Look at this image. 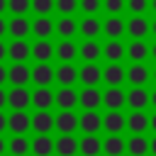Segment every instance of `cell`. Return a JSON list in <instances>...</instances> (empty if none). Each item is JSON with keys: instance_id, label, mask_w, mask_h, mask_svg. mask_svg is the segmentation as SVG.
Instances as JSON below:
<instances>
[{"instance_id": "6da1fadb", "label": "cell", "mask_w": 156, "mask_h": 156, "mask_svg": "<svg viewBox=\"0 0 156 156\" xmlns=\"http://www.w3.org/2000/svg\"><path fill=\"white\" fill-rule=\"evenodd\" d=\"M54 129L58 134H73L78 129V115L73 110H61L56 117H54Z\"/></svg>"}, {"instance_id": "7a4b0ae2", "label": "cell", "mask_w": 156, "mask_h": 156, "mask_svg": "<svg viewBox=\"0 0 156 156\" xmlns=\"http://www.w3.org/2000/svg\"><path fill=\"white\" fill-rule=\"evenodd\" d=\"M78 129L83 134H98L102 129V115H98V110H85L78 117Z\"/></svg>"}, {"instance_id": "3957f363", "label": "cell", "mask_w": 156, "mask_h": 156, "mask_svg": "<svg viewBox=\"0 0 156 156\" xmlns=\"http://www.w3.org/2000/svg\"><path fill=\"white\" fill-rule=\"evenodd\" d=\"M7 80L12 83V88H24L32 80V68L27 63H12L7 68Z\"/></svg>"}, {"instance_id": "277c9868", "label": "cell", "mask_w": 156, "mask_h": 156, "mask_svg": "<svg viewBox=\"0 0 156 156\" xmlns=\"http://www.w3.org/2000/svg\"><path fill=\"white\" fill-rule=\"evenodd\" d=\"M124 24H127L124 34H129L132 39H146V34H149V20L144 15H132Z\"/></svg>"}, {"instance_id": "5b68a950", "label": "cell", "mask_w": 156, "mask_h": 156, "mask_svg": "<svg viewBox=\"0 0 156 156\" xmlns=\"http://www.w3.org/2000/svg\"><path fill=\"white\" fill-rule=\"evenodd\" d=\"M7 56H10L12 63H24V61L32 56L29 41H24V39H12V41L7 44Z\"/></svg>"}, {"instance_id": "8992f818", "label": "cell", "mask_w": 156, "mask_h": 156, "mask_svg": "<svg viewBox=\"0 0 156 156\" xmlns=\"http://www.w3.org/2000/svg\"><path fill=\"white\" fill-rule=\"evenodd\" d=\"M78 80L85 88H98V83L102 80V68L98 63H83V68H78Z\"/></svg>"}, {"instance_id": "52a82bcc", "label": "cell", "mask_w": 156, "mask_h": 156, "mask_svg": "<svg viewBox=\"0 0 156 156\" xmlns=\"http://www.w3.org/2000/svg\"><path fill=\"white\" fill-rule=\"evenodd\" d=\"M127 78V68L122 63H107L102 68V80L107 83V88H119Z\"/></svg>"}, {"instance_id": "ba28073f", "label": "cell", "mask_w": 156, "mask_h": 156, "mask_svg": "<svg viewBox=\"0 0 156 156\" xmlns=\"http://www.w3.org/2000/svg\"><path fill=\"white\" fill-rule=\"evenodd\" d=\"M54 80L61 88H73V83L78 80V68L73 63H61L58 68H54Z\"/></svg>"}, {"instance_id": "9c48e42d", "label": "cell", "mask_w": 156, "mask_h": 156, "mask_svg": "<svg viewBox=\"0 0 156 156\" xmlns=\"http://www.w3.org/2000/svg\"><path fill=\"white\" fill-rule=\"evenodd\" d=\"M29 127H32V117L24 110H12V115L7 117V129L12 134H24L29 132Z\"/></svg>"}, {"instance_id": "30bf717a", "label": "cell", "mask_w": 156, "mask_h": 156, "mask_svg": "<svg viewBox=\"0 0 156 156\" xmlns=\"http://www.w3.org/2000/svg\"><path fill=\"white\" fill-rule=\"evenodd\" d=\"M127 127V117L119 110H107V115H102V129L107 134H119Z\"/></svg>"}, {"instance_id": "8fae6325", "label": "cell", "mask_w": 156, "mask_h": 156, "mask_svg": "<svg viewBox=\"0 0 156 156\" xmlns=\"http://www.w3.org/2000/svg\"><path fill=\"white\" fill-rule=\"evenodd\" d=\"M32 83L37 88H49L54 83V68H51V63H37V66H32Z\"/></svg>"}, {"instance_id": "7c38bea8", "label": "cell", "mask_w": 156, "mask_h": 156, "mask_svg": "<svg viewBox=\"0 0 156 156\" xmlns=\"http://www.w3.org/2000/svg\"><path fill=\"white\" fill-rule=\"evenodd\" d=\"M54 56L61 63H73V58H78V46L73 44V39H61L54 46Z\"/></svg>"}, {"instance_id": "4fadbf2b", "label": "cell", "mask_w": 156, "mask_h": 156, "mask_svg": "<svg viewBox=\"0 0 156 156\" xmlns=\"http://www.w3.org/2000/svg\"><path fill=\"white\" fill-rule=\"evenodd\" d=\"M124 56L132 58V63H144V58L149 56V44L144 39H132L124 46Z\"/></svg>"}, {"instance_id": "5bb4252c", "label": "cell", "mask_w": 156, "mask_h": 156, "mask_svg": "<svg viewBox=\"0 0 156 156\" xmlns=\"http://www.w3.org/2000/svg\"><path fill=\"white\" fill-rule=\"evenodd\" d=\"M7 105L12 110H27L32 105V93L27 88H10L7 93Z\"/></svg>"}, {"instance_id": "9a60e30c", "label": "cell", "mask_w": 156, "mask_h": 156, "mask_svg": "<svg viewBox=\"0 0 156 156\" xmlns=\"http://www.w3.org/2000/svg\"><path fill=\"white\" fill-rule=\"evenodd\" d=\"M124 29H127V24L119 15H107V20L102 22V34L107 39H119L124 34Z\"/></svg>"}, {"instance_id": "2e32d148", "label": "cell", "mask_w": 156, "mask_h": 156, "mask_svg": "<svg viewBox=\"0 0 156 156\" xmlns=\"http://www.w3.org/2000/svg\"><path fill=\"white\" fill-rule=\"evenodd\" d=\"M78 105L83 110H98L102 105V93L98 88H83L78 93Z\"/></svg>"}, {"instance_id": "e0dca14e", "label": "cell", "mask_w": 156, "mask_h": 156, "mask_svg": "<svg viewBox=\"0 0 156 156\" xmlns=\"http://www.w3.org/2000/svg\"><path fill=\"white\" fill-rule=\"evenodd\" d=\"M102 105L107 110H122L127 105V93L122 88H107L102 93Z\"/></svg>"}, {"instance_id": "ac0fdd59", "label": "cell", "mask_w": 156, "mask_h": 156, "mask_svg": "<svg viewBox=\"0 0 156 156\" xmlns=\"http://www.w3.org/2000/svg\"><path fill=\"white\" fill-rule=\"evenodd\" d=\"M29 32H32V22L27 17H12L7 22V34L12 39H27Z\"/></svg>"}, {"instance_id": "d6986e66", "label": "cell", "mask_w": 156, "mask_h": 156, "mask_svg": "<svg viewBox=\"0 0 156 156\" xmlns=\"http://www.w3.org/2000/svg\"><path fill=\"white\" fill-rule=\"evenodd\" d=\"M32 58H37V63H49L54 58V44L49 39H37L32 44Z\"/></svg>"}, {"instance_id": "ffe728a7", "label": "cell", "mask_w": 156, "mask_h": 156, "mask_svg": "<svg viewBox=\"0 0 156 156\" xmlns=\"http://www.w3.org/2000/svg\"><path fill=\"white\" fill-rule=\"evenodd\" d=\"M78 56H80L85 63H98V58L102 56V46H100L95 39H85V41L78 46Z\"/></svg>"}, {"instance_id": "44dd1931", "label": "cell", "mask_w": 156, "mask_h": 156, "mask_svg": "<svg viewBox=\"0 0 156 156\" xmlns=\"http://www.w3.org/2000/svg\"><path fill=\"white\" fill-rule=\"evenodd\" d=\"M149 73H151V71H149L144 63H132V66L127 68V78H124V80H129L132 88H144L146 80H149Z\"/></svg>"}, {"instance_id": "7402d4cb", "label": "cell", "mask_w": 156, "mask_h": 156, "mask_svg": "<svg viewBox=\"0 0 156 156\" xmlns=\"http://www.w3.org/2000/svg\"><path fill=\"white\" fill-rule=\"evenodd\" d=\"M32 129L37 134H49L54 129V115L49 110H37V115H32Z\"/></svg>"}, {"instance_id": "603a6c76", "label": "cell", "mask_w": 156, "mask_h": 156, "mask_svg": "<svg viewBox=\"0 0 156 156\" xmlns=\"http://www.w3.org/2000/svg\"><path fill=\"white\" fill-rule=\"evenodd\" d=\"M127 129L132 134H144L149 129V115L144 110H132V115H127Z\"/></svg>"}, {"instance_id": "cb8c5ba5", "label": "cell", "mask_w": 156, "mask_h": 156, "mask_svg": "<svg viewBox=\"0 0 156 156\" xmlns=\"http://www.w3.org/2000/svg\"><path fill=\"white\" fill-rule=\"evenodd\" d=\"M54 151L58 156H76L78 154V139L73 134H61L56 141H54Z\"/></svg>"}, {"instance_id": "d4e9b609", "label": "cell", "mask_w": 156, "mask_h": 156, "mask_svg": "<svg viewBox=\"0 0 156 156\" xmlns=\"http://www.w3.org/2000/svg\"><path fill=\"white\" fill-rule=\"evenodd\" d=\"M29 149H32L34 156H51L54 154V139L49 134H37L29 141Z\"/></svg>"}, {"instance_id": "484cf974", "label": "cell", "mask_w": 156, "mask_h": 156, "mask_svg": "<svg viewBox=\"0 0 156 156\" xmlns=\"http://www.w3.org/2000/svg\"><path fill=\"white\" fill-rule=\"evenodd\" d=\"M102 56L110 61V63H119L124 58V44L119 39H107L105 46H102Z\"/></svg>"}, {"instance_id": "4316f807", "label": "cell", "mask_w": 156, "mask_h": 156, "mask_svg": "<svg viewBox=\"0 0 156 156\" xmlns=\"http://www.w3.org/2000/svg\"><path fill=\"white\" fill-rule=\"evenodd\" d=\"M78 151H80L83 156H98V154L102 151L100 136H98V134H85V136L78 141Z\"/></svg>"}, {"instance_id": "83f0119b", "label": "cell", "mask_w": 156, "mask_h": 156, "mask_svg": "<svg viewBox=\"0 0 156 156\" xmlns=\"http://www.w3.org/2000/svg\"><path fill=\"white\" fill-rule=\"evenodd\" d=\"M54 32L61 37V39H73L78 34V22L73 17H61L58 22H54Z\"/></svg>"}, {"instance_id": "f1b7e54d", "label": "cell", "mask_w": 156, "mask_h": 156, "mask_svg": "<svg viewBox=\"0 0 156 156\" xmlns=\"http://www.w3.org/2000/svg\"><path fill=\"white\" fill-rule=\"evenodd\" d=\"M78 32L85 37V39H95L98 34H102V22L98 17H83L78 22Z\"/></svg>"}, {"instance_id": "f546056e", "label": "cell", "mask_w": 156, "mask_h": 156, "mask_svg": "<svg viewBox=\"0 0 156 156\" xmlns=\"http://www.w3.org/2000/svg\"><path fill=\"white\" fill-rule=\"evenodd\" d=\"M54 102L61 107V110H73L78 105V93L73 88H61L58 93H54Z\"/></svg>"}, {"instance_id": "4dcf8cb0", "label": "cell", "mask_w": 156, "mask_h": 156, "mask_svg": "<svg viewBox=\"0 0 156 156\" xmlns=\"http://www.w3.org/2000/svg\"><path fill=\"white\" fill-rule=\"evenodd\" d=\"M124 151H127V141L119 134H110L102 141V154H107V156H122Z\"/></svg>"}, {"instance_id": "1f68e13d", "label": "cell", "mask_w": 156, "mask_h": 156, "mask_svg": "<svg viewBox=\"0 0 156 156\" xmlns=\"http://www.w3.org/2000/svg\"><path fill=\"white\" fill-rule=\"evenodd\" d=\"M32 34H34L37 39H49V37L54 34V22H51V17H37V20H32Z\"/></svg>"}, {"instance_id": "d6a6232c", "label": "cell", "mask_w": 156, "mask_h": 156, "mask_svg": "<svg viewBox=\"0 0 156 156\" xmlns=\"http://www.w3.org/2000/svg\"><path fill=\"white\" fill-rule=\"evenodd\" d=\"M32 105H34L37 110H49V107L54 105V93H51V88H37V90L32 93Z\"/></svg>"}, {"instance_id": "836d02e7", "label": "cell", "mask_w": 156, "mask_h": 156, "mask_svg": "<svg viewBox=\"0 0 156 156\" xmlns=\"http://www.w3.org/2000/svg\"><path fill=\"white\" fill-rule=\"evenodd\" d=\"M127 105H129L132 110H144V107L149 105V93H146V88H132V90L127 93Z\"/></svg>"}, {"instance_id": "e575fe53", "label": "cell", "mask_w": 156, "mask_h": 156, "mask_svg": "<svg viewBox=\"0 0 156 156\" xmlns=\"http://www.w3.org/2000/svg\"><path fill=\"white\" fill-rule=\"evenodd\" d=\"M127 151H129V156H146V151H149V141H146V136H144V134H134V136H129V141H127Z\"/></svg>"}, {"instance_id": "d590c367", "label": "cell", "mask_w": 156, "mask_h": 156, "mask_svg": "<svg viewBox=\"0 0 156 156\" xmlns=\"http://www.w3.org/2000/svg\"><path fill=\"white\" fill-rule=\"evenodd\" d=\"M7 149L12 156H27L29 154V139L24 134H15L10 141H7Z\"/></svg>"}, {"instance_id": "8d00e7d4", "label": "cell", "mask_w": 156, "mask_h": 156, "mask_svg": "<svg viewBox=\"0 0 156 156\" xmlns=\"http://www.w3.org/2000/svg\"><path fill=\"white\" fill-rule=\"evenodd\" d=\"M54 10L61 17H73V12H78V0H54Z\"/></svg>"}, {"instance_id": "74e56055", "label": "cell", "mask_w": 156, "mask_h": 156, "mask_svg": "<svg viewBox=\"0 0 156 156\" xmlns=\"http://www.w3.org/2000/svg\"><path fill=\"white\" fill-rule=\"evenodd\" d=\"M7 10L15 17H27V12L32 10V0H7Z\"/></svg>"}, {"instance_id": "f35d334b", "label": "cell", "mask_w": 156, "mask_h": 156, "mask_svg": "<svg viewBox=\"0 0 156 156\" xmlns=\"http://www.w3.org/2000/svg\"><path fill=\"white\" fill-rule=\"evenodd\" d=\"M78 10L85 17H95L102 10V0H78Z\"/></svg>"}, {"instance_id": "ab89813d", "label": "cell", "mask_w": 156, "mask_h": 156, "mask_svg": "<svg viewBox=\"0 0 156 156\" xmlns=\"http://www.w3.org/2000/svg\"><path fill=\"white\" fill-rule=\"evenodd\" d=\"M32 12H37V17H49L54 12V0H32Z\"/></svg>"}, {"instance_id": "60d3db41", "label": "cell", "mask_w": 156, "mask_h": 156, "mask_svg": "<svg viewBox=\"0 0 156 156\" xmlns=\"http://www.w3.org/2000/svg\"><path fill=\"white\" fill-rule=\"evenodd\" d=\"M124 7L132 15H144L149 10V0H124Z\"/></svg>"}, {"instance_id": "b9f144b4", "label": "cell", "mask_w": 156, "mask_h": 156, "mask_svg": "<svg viewBox=\"0 0 156 156\" xmlns=\"http://www.w3.org/2000/svg\"><path fill=\"white\" fill-rule=\"evenodd\" d=\"M102 10L107 15H119L124 10V0H102Z\"/></svg>"}, {"instance_id": "7bdbcfd3", "label": "cell", "mask_w": 156, "mask_h": 156, "mask_svg": "<svg viewBox=\"0 0 156 156\" xmlns=\"http://www.w3.org/2000/svg\"><path fill=\"white\" fill-rule=\"evenodd\" d=\"M5 34H7V20H5V17H0V39H2Z\"/></svg>"}, {"instance_id": "ee69618b", "label": "cell", "mask_w": 156, "mask_h": 156, "mask_svg": "<svg viewBox=\"0 0 156 156\" xmlns=\"http://www.w3.org/2000/svg\"><path fill=\"white\" fill-rule=\"evenodd\" d=\"M2 58H7V44L0 39V63H2Z\"/></svg>"}, {"instance_id": "f6af8a7d", "label": "cell", "mask_w": 156, "mask_h": 156, "mask_svg": "<svg viewBox=\"0 0 156 156\" xmlns=\"http://www.w3.org/2000/svg\"><path fill=\"white\" fill-rule=\"evenodd\" d=\"M7 129V115H2V110H0V134Z\"/></svg>"}, {"instance_id": "bcb514c9", "label": "cell", "mask_w": 156, "mask_h": 156, "mask_svg": "<svg viewBox=\"0 0 156 156\" xmlns=\"http://www.w3.org/2000/svg\"><path fill=\"white\" fill-rule=\"evenodd\" d=\"M5 80H7V68L0 63V88H2V83H5Z\"/></svg>"}, {"instance_id": "7dc6e473", "label": "cell", "mask_w": 156, "mask_h": 156, "mask_svg": "<svg viewBox=\"0 0 156 156\" xmlns=\"http://www.w3.org/2000/svg\"><path fill=\"white\" fill-rule=\"evenodd\" d=\"M5 105H7V93H5L2 88H0V110H2Z\"/></svg>"}, {"instance_id": "c3c4849f", "label": "cell", "mask_w": 156, "mask_h": 156, "mask_svg": "<svg viewBox=\"0 0 156 156\" xmlns=\"http://www.w3.org/2000/svg\"><path fill=\"white\" fill-rule=\"evenodd\" d=\"M5 151H7V141H5V139H2V136H0V156H2V154H5Z\"/></svg>"}, {"instance_id": "681fc988", "label": "cell", "mask_w": 156, "mask_h": 156, "mask_svg": "<svg viewBox=\"0 0 156 156\" xmlns=\"http://www.w3.org/2000/svg\"><path fill=\"white\" fill-rule=\"evenodd\" d=\"M149 56H151V58H154V61H156V41H154V44H151V46H149Z\"/></svg>"}, {"instance_id": "f907efd6", "label": "cell", "mask_w": 156, "mask_h": 156, "mask_svg": "<svg viewBox=\"0 0 156 156\" xmlns=\"http://www.w3.org/2000/svg\"><path fill=\"white\" fill-rule=\"evenodd\" d=\"M149 127H151V129H154V132H156V112H154V115H151V117H149Z\"/></svg>"}, {"instance_id": "816d5d0a", "label": "cell", "mask_w": 156, "mask_h": 156, "mask_svg": "<svg viewBox=\"0 0 156 156\" xmlns=\"http://www.w3.org/2000/svg\"><path fill=\"white\" fill-rule=\"evenodd\" d=\"M149 151H151V154H154V156H156V136H154V139H151V141H149Z\"/></svg>"}, {"instance_id": "f5cc1de1", "label": "cell", "mask_w": 156, "mask_h": 156, "mask_svg": "<svg viewBox=\"0 0 156 156\" xmlns=\"http://www.w3.org/2000/svg\"><path fill=\"white\" fill-rule=\"evenodd\" d=\"M2 12H7V0H0V17H2Z\"/></svg>"}, {"instance_id": "db71d44e", "label": "cell", "mask_w": 156, "mask_h": 156, "mask_svg": "<svg viewBox=\"0 0 156 156\" xmlns=\"http://www.w3.org/2000/svg\"><path fill=\"white\" fill-rule=\"evenodd\" d=\"M149 32L156 37V20H154V22H149Z\"/></svg>"}, {"instance_id": "11a10c76", "label": "cell", "mask_w": 156, "mask_h": 156, "mask_svg": "<svg viewBox=\"0 0 156 156\" xmlns=\"http://www.w3.org/2000/svg\"><path fill=\"white\" fill-rule=\"evenodd\" d=\"M149 102L156 107V90H154V93H149Z\"/></svg>"}, {"instance_id": "9f6ffc18", "label": "cell", "mask_w": 156, "mask_h": 156, "mask_svg": "<svg viewBox=\"0 0 156 156\" xmlns=\"http://www.w3.org/2000/svg\"><path fill=\"white\" fill-rule=\"evenodd\" d=\"M149 10H151V12L156 15V0H149Z\"/></svg>"}, {"instance_id": "6f0895ef", "label": "cell", "mask_w": 156, "mask_h": 156, "mask_svg": "<svg viewBox=\"0 0 156 156\" xmlns=\"http://www.w3.org/2000/svg\"><path fill=\"white\" fill-rule=\"evenodd\" d=\"M149 78H151V80H154V83H156V68H154V71H151V73H149Z\"/></svg>"}]
</instances>
